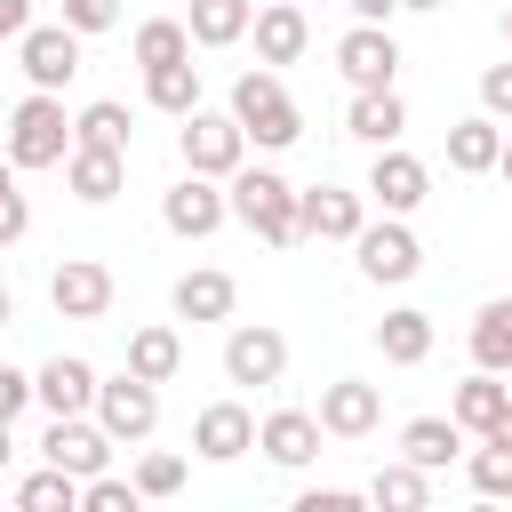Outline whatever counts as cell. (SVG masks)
Segmentation results:
<instances>
[{"label":"cell","mask_w":512,"mask_h":512,"mask_svg":"<svg viewBox=\"0 0 512 512\" xmlns=\"http://www.w3.org/2000/svg\"><path fill=\"white\" fill-rule=\"evenodd\" d=\"M224 208L264 240V248H288V240H304L296 232V184L288 176H272V168H232V192H224Z\"/></svg>","instance_id":"1"},{"label":"cell","mask_w":512,"mask_h":512,"mask_svg":"<svg viewBox=\"0 0 512 512\" xmlns=\"http://www.w3.org/2000/svg\"><path fill=\"white\" fill-rule=\"evenodd\" d=\"M64 152H72V120H64L56 88H32L8 112V168H64Z\"/></svg>","instance_id":"2"},{"label":"cell","mask_w":512,"mask_h":512,"mask_svg":"<svg viewBox=\"0 0 512 512\" xmlns=\"http://www.w3.org/2000/svg\"><path fill=\"white\" fill-rule=\"evenodd\" d=\"M176 152H184V168L192 176H232L240 168V152H248V128L232 120V112H184V136H176Z\"/></svg>","instance_id":"3"},{"label":"cell","mask_w":512,"mask_h":512,"mask_svg":"<svg viewBox=\"0 0 512 512\" xmlns=\"http://www.w3.org/2000/svg\"><path fill=\"white\" fill-rule=\"evenodd\" d=\"M352 248H360V272H368L376 288H400V280H416V264H424V248H416V232H408V216H384V224H360V232H352Z\"/></svg>","instance_id":"4"},{"label":"cell","mask_w":512,"mask_h":512,"mask_svg":"<svg viewBox=\"0 0 512 512\" xmlns=\"http://www.w3.org/2000/svg\"><path fill=\"white\" fill-rule=\"evenodd\" d=\"M96 424L112 432V440H152V424H160V384H144V376H96Z\"/></svg>","instance_id":"5"},{"label":"cell","mask_w":512,"mask_h":512,"mask_svg":"<svg viewBox=\"0 0 512 512\" xmlns=\"http://www.w3.org/2000/svg\"><path fill=\"white\" fill-rule=\"evenodd\" d=\"M424 192H432V168H424L416 152H400V144H376L368 200H376L384 216H416V208H424Z\"/></svg>","instance_id":"6"},{"label":"cell","mask_w":512,"mask_h":512,"mask_svg":"<svg viewBox=\"0 0 512 512\" xmlns=\"http://www.w3.org/2000/svg\"><path fill=\"white\" fill-rule=\"evenodd\" d=\"M16 64H24L32 88H64V80L80 72V32H72V24H24Z\"/></svg>","instance_id":"7"},{"label":"cell","mask_w":512,"mask_h":512,"mask_svg":"<svg viewBox=\"0 0 512 512\" xmlns=\"http://www.w3.org/2000/svg\"><path fill=\"white\" fill-rule=\"evenodd\" d=\"M224 216H232V208H224L216 176H192V168H184V184H168V192H160V224H168L176 240H208Z\"/></svg>","instance_id":"8"},{"label":"cell","mask_w":512,"mask_h":512,"mask_svg":"<svg viewBox=\"0 0 512 512\" xmlns=\"http://www.w3.org/2000/svg\"><path fill=\"white\" fill-rule=\"evenodd\" d=\"M48 304H56L64 320H104V312H112V272H104L96 256H64V264L48 272Z\"/></svg>","instance_id":"9"},{"label":"cell","mask_w":512,"mask_h":512,"mask_svg":"<svg viewBox=\"0 0 512 512\" xmlns=\"http://www.w3.org/2000/svg\"><path fill=\"white\" fill-rule=\"evenodd\" d=\"M336 64H344L352 88H392V72H400V40H392L384 24H352V32L336 40Z\"/></svg>","instance_id":"10"},{"label":"cell","mask_w":512,"mask_h":512,"mask_svg":"<svg viewBox=\"0 0 512 512\" xmlns=\"http://www.w3.org/2000/svg\"><path fill=\"white\" fill-rule=\"evenodd\" d=\"M360 224H368V192H344V184L296 192V232H312V240H352Z\"/></svg>","instance_id":"11"},{"label":"cell","mask_w":512,"mask_h":512,"mask_svg":"<svg viewBox=\"0 0 512 512\" xmlns=\"http://www.w3.org/2000/svg\"><path fill=\"white\" fill-rule=\"evenodd\" d=\"M288 368V336L280 328H232L224 336V376L232 384H280Z\"/></svg>","instance_id":"12"},{"label":"cell","mask_w":512,"mask_h":512,"mask_svg":"<svg viewBox=\"0 0 512 512\" xmlns=\"http://www.w3.org/2000/svg\"><path fill=\"white\" fill-rule=\"evenodd\" d=\"M32 400H40L48 416H88V408H96V368H88L80 352H56V360L32 376Z\"/></svg>","instance_id":"13"},{"label":"cell","mask_w":512,"mask_h":512,"mask_svg":"<svg viewBox=\"0 0 512 512\" xmlns=\"http://www.w3.org/2000/svg\"><path fill=\"white\" fill-rule=\"evenodd\" d=\"M376 416H384V392L360 384V376H336V384L320 392V432H336V440H368Z\"/></svg>","instance_id":"14"},{"label":"cell","mask_w":512,"mask_h":512,"mask_svg":"<svg viewBox=\"0 0 512 512\" xmlns=\"http://www.w3.org/2000/svg\"><path fill=\"white\" fill-rule=\"evenodd\" d=\"M192 448H200L208 464H232V456L256 448V416H248L240 400H208V408L192 416Z\"/></svg>","instance_id":"15"},{"label":"cell","mask_w":512,"mask_h":512,"mask_svg":"<svg viewBox=\"0 0 512 512\" xmlns=\"http://www.w3.org/2000/svg\"><path fill=\"white\" fill-rule=\"evenodd\" d=\"M40 456H48V464H64L72 480H88V472H104L112 432H104V424H88V416H56V424H48V440H40Z\"/></svg>","instance_id":"16"},{"label":"cell","mask_w":512,"mask_h":512,"mask_svg":"<svg viewBox=\"0 0 512 512\" xmlns=\"http://www.w3.org/2000/svg\"><path fill=\"white\" fill-rule=\"evenodd\" d=\"M248 32H256V64H296L304 48H312V24H304V8L296 0H272V8H256L248 16Z\"/></svg>","instance_id":"17"},{"label":"cell","mask_w":512,"mask_h":512,"mask_svg":"<svg viewBox=\"0 0 512 512\" xmlns=\"http://www.w3.org/2000/svg\"><path fill=\"white\" fill-rule=\"evenodd\" d=\"M64 184H72V200L104 208V200L128 184V152H104V144H72V152H64Z\"/></svg>","instance_id":"18"},{"label":"cell","mask_w":512,"mask_h":512,"mask_svg":"<svg viewBox=\"0 0 512 512\" xmlns=\"http://www.w3.org/2000/svg\"><path fill=\"white\" fill-rule=\"evenodd\" d=\"M256 448H264L272 464H312V456H320V416H304V408H272V416L256 424Z\"/></svg>","instance_id":"19"},{"label":"cell","mask_w":512,"mask_h":512,"mask_svg":"<svg viewBox=\"0 0 512 512\" xmlns=\"http://www.w3.org/2000/svg\"><path fill=\"white\" fill-rule=\"evenodd\" d=\"M344 128H352L360 144H400V128H408V104H400L392 88H352V112H344Z\"/></svg>","instance_id":"20"},{"label":"cell","mask_w":512,"mask_h":512,"mask_svg":"<svg viewBox=\"0 0 512 512\" xmlns=\"http://www.w3.org/2000/svg\"><path fill=\"white\" fill-rule=\"evenodd\" d=\"M456 448H464V424H456V416H408V424H400V456L424 464V472L456 464Z\"/></svg>","instance_id":"21"},{"label":"cell","mask_w":512,"mask_h":512,"mask_svg":"<svg viewBox=\"0 0 512 512\" xmlns=\"http://www.w3.org/2000/svg\"><path fill=\"white\" fill-rule=\"evenodd\" d=\"M496 152H504V128H496L488 112H472V120L448 128V168H456V176H488Z\"/></svg>","instance_id":"22"},{"label":"cell","mask_w":512,"mask_h":512,"mask_svg":"<svg viewBox=\"0 0 512 512\" xmlns=\"http://www.w3.org/2000/svg\"><path fill=\"white\" fill-rule=\"evenodd\" d=\"M232 272H216V264H200V272H184L176 280V320H232Z\"/></svg>","instance_id":"23"},{"label":"cell","mask_w":512,"mask_h":512,"mask_svg":"<svg viewBox=\"0 0 512 512\" xmlns=\"http://www.w3.org/2000/svg\"><path fill=\"white\" fill-rule=\"evenodd\" d=\"M376 352H384L392 368H416V360L432 352V312H416V304L384 312V320H376Z\"/></svg>","instance_id":"24"},{"label":"cell","mask_w":512,"mask_h":512,"mask_svg":"<svg viewBox=\"0 0 512 512\" xmlns=\"http://www.w3.org/2000/svg\"><path fill=\"white\" fill-rule=\"evenodd\" d=\"M184 368V336L168 328V320H152V328H136L128 336V376H144V384H168Z\"/></svg>","instance_id":"25"},{"label":"cell","mask_w":512,"mask_h":512,"mask_svg":"<svg viewBox=\"0 0 512 512\" xmlns=\"http://www.w3.org/2000/svg\"><path fill=\"white\" fill-rule=\"evenodd\" d=\"M504 408H512V384H496V368H472V376L456 384V400H448V416H456L464 432H488Z\"/></svg>","instance_id":"26"},{"label":"cell","mask_w":512,"mask_h":512,"mask_svg":"<svg viewBox=\"0 0 512 512\" xmlns=\"http://www.w3.org/2000/svg\"><path fill=\"white\" fill-rule=\"evenodd\" d=\"M144 104L184 120V112L200 104V64H192V56H176V64H144Z\"/></svg>","instance_id":"27"},{"label":"cell","mask_w":512,"mask_h":512,"mask_svg":"<svg viewBox=\"0 0 512 512\" xmlns=\"http://www.w3.org/2000/svg\"><path fill=\"white\" fill-rule=\"evenodd\" d=\"M248 16H256V0H192L184 32H192V48H232L248 32Z\"/></svg>","instance_id":"28"},{"label":"cell","mask_w":512,"mask_h":512,"mask_svg":"<svg viewBox=\"0 0 512 512\" xmlns=\"http://www.w3.org/2000/svg\"><path fill=\"white\" fill-rule=\"evenodd\" d=\"M472 368H512V296H488L480 320H472Z\"/></svg>","instance_id":"29"},{"label":"cell","mask_w":512,"mask_h":512,"mask_svg":"<svg viewBox=\"0 0 512 512\" xmlns=\"http://www.w3.org/2000/svg\"><path fill=\"white\" fill-rule=\"evenodd\" d=\"M424 496H432V480H424V464H408V456L368 480V504H384V512H416Z\"/></svg>","instance_id":"30"},{"label":"cell","mask_w":512,"mask_h":512,"mask_svg":"<svg viewBox=\"0 0 512 512\" xmlns=\"http://www.w3.org/2000/svg\"><path fill=\"white\" fill-rule=\"evenodd\" d=\"M128 136H136V128H128V104H112V96H104V104H88V112L72 120V144H104V152H128Z\"/></svg>","instance_id":"31"},{"label":"cell","mask_w":512,"mask_h":512,"mask_svg":"<svg viewBox=\"0 0 512 512\" xmlns=\"http://www.w3.org/2000/svg\"><path fill=\"white\" fill-rule=\"evenodd\" d=\"M16 504H24V512H72V504H80V480H72L64 464H48V472L16 480Z\"/></svg>","instance_id":"32"},{"label":"cell","mask_w":512,"mask_h":512,"mask_svg":"<svg viewBox=\"0 0 512 512\" xmlns=\"http://www.w3.org/2000/svg\"><path fill=\"white\" fill-rule=\"evenodd\" d=\"M176 56H192V32H184L176 16L136 24V64H176Z\"/></svg>","instance_id":"33"},{"label":"cell","mask_w":512,"mask_h":512,"mask_svg":"<svg viewBox=\"0 0 512 512\" xmlns=\"http://www.w3.org/2000/svg\"><path fill=\"white\" fill-rule=\"evenodd\" d=\"M280 96H288V88H280V72H272V64H256V72H240V80H232V120L248 128V120H256V112H272Z\"/></svg>","instance_id":"34"},{"label":"cell","mask_w":512,"mask_h":512,"mask_svg":"<svg viewBox=\"0 0 512 512\" xmlns=\"http://www.w3.org/2000/svg\"><path fill=\"white\" fill-rule=\"evenodd\" d=\"M296 136H304V112H296L288 96H280L272 112H256V120H248V144H264V152H288Z\"/></svg>","instance_id":"35"},{"label":"cell","mask_w":512,"mask_h":512,"mask_svg":"<svg viewBox=\"0 0 512 512\" xmlns=\"http://www.w3.org/2000/svg\"><path fill=\"white\" fill-rule=\"evenodd\" d=\"M472 488L480 496H512V440H480L472 448Z\"/></svg>","instance_id":"36"},{"label":"cell","mask_w":512,"mask_h":512,"mask_svg":"<svg viewBox=\"0 0 512 512\" xmlns=\"http://www.w3.org/2000/svg\"><path fill=\"white\" fill-rule=\"evenodd\" d=\"M80 504H88V512H136L144 496H136V480H112V472H88V480H80Z\"/></svg>","instance_id":"37"},{"label":"cell","mask_w":512,"mask_h":512,"mask_svg":"<svg viewBox=\"0 0 512 512\" xmlns=\"http://www.w3.org/2000/svg\"><path fill=\"white\" fill-rule=\"evenodd\" d=\"M176 488H184V456H168V448H160V456H144V464H136V496H176Z\"/></svg>","instance_id":"38"},{"label":"cell","mask_w":512,"mask_h":512,"mask_svg":"<svg viewBox=\"0 0 512 512\" xmlns=\"http://www.w3.org/2000/svg\"><path fill=\"white\" fill-rule=\"evenodd\" d=\"M24 224H32V208H24V192H16V168L0 160V248H16Z\"/></svg>","instance_id":"39"},{"label":"cell","mask_w":512,"mask_h":512,"mask_svg":"<svg viewBox=\"0 0 512 512\" xmlns=\"http://www.w3.org/2000/svg\"><path fill=\"white\" fill-rule=\"evenodd\" d=\"M64 24L88 40V32H112L120 24V0H64Z\"/></svg>","instance_id":"40"},{"label":"cell","mask_w":512,"mask_h":512,"mask_svg":"<svg viewBox=\"0 0 512 512\" xmlns=\"http://www.w3.org/2000/svg\"><path fill=\"white\" fill-rule=\"evenodd\" d=\"M480 104H488V120H512V64L480 72Z\"/></svg>","instance_id":"41"},{"label":"cell","mask_w":512,"mask_h":512,"mask_svg":"<svg viewBox=\"0 0 512 512\" xmlns=\"http://www.w3.org/2000/svg\"><path fill=\"white\" fill-rule=\"evenodd\" d=\"M24 408H32V376H24V368H0V416L16 424Z\"/></svg>","instance_id":"42"},{"label":"cell","mask_w":512,"mask_h":512,"mask_svg":"<svg viewBox=\"0 0 512 512\" xmlns=\"http://www.w3.org/2000/svg\"><path fill=\"white\" fill-rule=\"evenodd\" d=\"M360 496L352 488H312V496H296V512H352Z\"/></svg>","instance_id":"43"},{"label":"cell","mask_w":512,"mask_h":512,"mask_svg":"<svg viewBox=\"0 0 512 512\" xmlns=\"http://www.w3.org/2000/svg\"><path fill=\"white\" fill-rule=\"evenodd\" d=\"M24 24H32V0H0V48L24 40Z\"/></svg>","instance_id":"44"},{"label":"cell","mask_w":512,"mask_h":512,"mask_svg":"<svg viewBox=\"0 0 512 512\" xmlns=\"http://www.w3.org/2000/svg\"><path fill=\"white\" fill-rule=\"evenodd\" d=\"M344 8H352V24H392L400 0H344Z\"/></svg>","instance_id":"45"},{"label":"cell","mask_w":512,"mask_h":512,"mask_svg":"<svg viewBox=\"0 0 512 512\" xmlns=\"http://www.w3.org/2000/svg\"><path fill=\"white\" fill-rule=\"evenodd\" d=\"M480 440H512V408H504V416H496V424H488Z\"/></svg>","instance_id":"46"},{"label":"cell","mask_w":512,"mask_h":512,"mask_svg":"<svg viewBox=\"0 0 512 512\" xmlns=\"http://www.w3.org/2000/svg\"><path fill=\"white\" fill-rule=\"evenodd\" d=\"M8 456H16V440H8V416H0V472H8Z\"/></svg>","instance_id":"47"},{"label":"cell","mask_w":512,"mask_h":512,"mask_svg":"<svg viewBox=\"0 0 512 512\" xmlns=\"http://www.w3.org/2000/svg\"><path fill=\"white\" fill-rule=\"evenodd\" d=\"M496 176H504V184H512V136H504V152H496Z\"/></svg>","instance_id":"48"},{"label":"cell","mask_w":512,"mask_h":512,"mask_svg":"<svg viewBox=\"0 0 512 512\" xmlns=\"http://www.w3.org/2000/svg\"><path fill=\"white\" fill-rule=\"evenodd\" d=\"M400 8H448V0H400Z\"/></svg>","instance_id":"49"},{"label":"cell","mask_w":512,"mask_h":512,"mask_svg":"<svg viewBox=\"0 0 512 512\" xmlns=\"http://www.w3.org/2000/svg\"><path fill=\"white\" fill-rule=\"evenodd\" d=\"M8 312H16V304H8V288H0V328H8Z\"/></svg>","instance_id":"50"},{"label":"cell","mask_w":512,"mask_h":512,"mask_svg":"<svg viewBox=\"0 0 512 512\" xmlns=\"http://www.w3.org/2000/svg\"><path fill=\"white\" fill-rule=\"evenodd\" d=\"M504 40H512V8H504Z\"/></svg>","instance_id":"51"}]
</instances>
